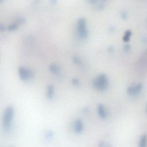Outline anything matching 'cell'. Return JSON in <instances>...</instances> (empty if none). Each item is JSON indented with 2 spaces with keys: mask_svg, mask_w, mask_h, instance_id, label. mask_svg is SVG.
Returning <instances> with one entry per match:
<instances>
[{
  "mask_svg": "<svg viewBox=\"0 0 147 147\" xmlns=\"http://www.w3.org/2000/svg\"><path fill=\"white\" fill-rule=\"evenodd\" d=\"M94 87L98 90L103 91L108 86V79L105 75L101 74L97 76L93 82Z\"/></svg>",
  "mask_w": 147,
  "mask_h": 147,
  "instance_id": "1",
  "label": "cell"
},
{
  "mask_svg": "<svg viewBox=\"0 0 147 147\" xmlns=\"http://www.w3.org/2000/svg\"><path fill=\"white\" fill-rule=\"evenodd\" d=\"M13 109L11 107H8L4 112L3 117V126L5 130L10 129L13 122Z\"/></svg>",
  "mask_w": 147,
  "mask_h": 147,
  "instance_id": "2",
  "label": "cell"
},
{
  "mask_svg": "<svg viewBox=\"0 0 147 147\" xmlns=\"http://www.w3.org/2000/svg\"><path fill=\"white\" fill-rule=\"evenodd\" d=\"M18 75L21 79L22 80H28L33 76L32 72L30 69L25 67H20L19 68Z\"/></svg>",
  "mask_w": 147,
  "mask_h": 147,
  "instance_id": "3",
  "label": "cell"
},
{
  "mask_svg": "<svg viewBox=\"0 0 147 147\" xmlns=\"http://www.w3.org/2000/svg\"><path fill=\"white\" fill-rule=\"evenodd\" d=\"M83 129V125L82 122L78 119L76 121H75L74 125H73V130L76 133H80Z\"/></svg>",
  "mask_w": 147,
  "mask_h": 147,
  "instance_id": "4",
  "label": "cell"
},
{
  "mask_svg": "<svg viewBox=\"0 0 147 147\" xmlns=\"http://www.w3.org/2000/svg\"><path fill=\"white\" fill-rule=\"evenodd\" d=\"M97 111L98 114L99 115V117L102 118H105L107 117V111L102 105H99L97 107Z\"/></svg>",
  "mask_w": 147,
  "mask_h": 147,
  "instance_id": "5",
  "label": "cell"
},
{
  "mask_svg": "<svg viewBox=\"0 0 147 147\" xmlns=\"http://www.w3.org/2000/svg\"><path fill=\"white\" fill-rule=\"evenodd\" d=\"M54 94V90L53 87L52 86H49L47 88V96L48 98H52Z\"/></svg>",
  "mask_w": 147,
  "mask_h": 147,
  "instance_id": "6",
  "label": "cell"
},
{
  "mask_svg": "<svg viewBox=\"0 0 147 147\" xmlns=\"http://www.w3.org/2000/svg\"><path fill=\"white\" fill-rule=\"evenodd\" d=\"M145 137H144L142 138V140H141V143H140V146L141 147H143L142 146H144V144H145Z\"/></svg>",
  "mask_w": 147,
  "mask_h": 147,
  "instance_id": "7",
  "label": "cell"
}]
</instances>
